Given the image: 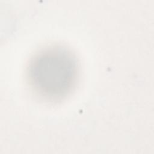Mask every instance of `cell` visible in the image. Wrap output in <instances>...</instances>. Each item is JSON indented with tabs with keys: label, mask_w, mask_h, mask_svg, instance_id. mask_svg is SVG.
<instances>
[{
	"label": "cell",
	"mask_w": 154,
	"mask_h": 154,
	"mask_svg": "<svg viewBox=\"0 0 154 154\" xmlns=\"http://www.w3.org/2000/svg\"><path fill=\"white\" fill-rule=\"evenodd\" d=\"M78 75L76 58L63 46H51L36 53L27 67L30 86L40 96L57 100L67 96Z\"/></svg>",
	"instance_id": "cell-1"
}]
</instances>
